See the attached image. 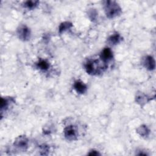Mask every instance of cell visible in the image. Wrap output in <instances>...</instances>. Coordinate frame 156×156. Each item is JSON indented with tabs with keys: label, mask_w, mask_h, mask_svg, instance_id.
Returning a JSON list of instances; mask_svg holds the SVG:
<instances>
[{
	"label": "cell",
	"mask_w": 156,
	"mask_h": 156,
	"mask_svg": "<svg viewBox=\"0 0 156 156\" xmlns=\"http://www.w3.org/2000/svg\"><path fill=\"white\" fill-rule=\"evenodd\" d=\"M18 34L20 38L25 41L30 38V32L27 27L26 26H21L18 30Z\"/></svg>",
	"instance_id": "obj_2"
},
{
	"label": "cell",
	"mask_w": 156,
	"mask_h": 156,
	"mask_svg": "<svg viewBox=\"0 0 156 156\" xmlns=\"http://www.w3.org/2000/svg\"><path fill=\"white\" fill-rule=\"evenodd\" d=\"M38 3V1H27L24 2V5L28 9H34L35 6H37Z\"/></svg>",
	"instance_id": "obj_14"
},
{
	"label": "cell",
	"mask_w": 156,
	"mask_h": 156,
	"mask_svg": "<svg viewBox=\"0 0 156 156\" xmlns=\"http://www.w3.org/2000/svg\"><path fill=\"white\" fill-rule=\"evenodd\" d=\"M88 155H99V153L97 151H91V152L88 154Z\"/></svg>",
	"instance_id": "obj_15"
},
{
	"label": "cell",
	"mask_w": 156,
	"mask_h": 156,
	"mask_svg": "<svg viewBox=\"0 0 156 156\" xmlns=\"http://www.w3.org/2000/svg\"><path fill=\"white\" fill-rule=\"evenodd\" d=\"M144 66L149 70H153L155 68V64L154 58L150 55L145 57L143 60Z\"/></svg>",
	"instance_id": "obj_5"
},
{
	"label": "cell",
	"mask_w": 156,
	"mask_h": 156,
	"mask_svg": "<svg viewBox=\"0 0 156 156\" xmlns=\"http://www.w3.org/2000/svg\"><path fill=\"white\" fill-rule=\"evenodd\" d=\"M137 132L142 136H147L149 135V130L147 129V126L144 125L140 126L136 130Z\"/></svg>",
	"instance_id": "obj_10"
},
{
	"label": "cell",
	"mask_w": 156,
	"mask_h": 156,
	"mask_svg": "<svg viewBox=\"0 0 156 156\" xmlns=\"http://www.w3.org/2000/svg\"><path fill=\"white\" fill-rule=\"evenodd\" d=\"M66 138L69 140H74L76 137V132L73 126H68L64 130Z\"/></svg>",
	"instance_id": "obj_3"
},
{
	"label": "cell",
	"mask_w": 156,
	"mask_h": 156,
	"mask_svg": "<svg viewBox=\"0 0 156 156\" xmlns=\"http://www.w3.org/2000/svg\"><path fill=\"white\" fill-rule=\"evenodd\" d=\"M85 68L87 73L90 74H97L98 70L97 66L95 65V61H89L85 65Z\"/></svg>",
	"instance_id": "obj_4"
},
{
	"label": "cell",
	"mask_w": 156,
	"mask_h": 156,
	"mask_svg": "<svg viewBox=\"0 0 156 156\" xmlns=\"http://www.w3.org/2000/svg\"><path fill=\"white\" fill-rule=\"evenodd\" d=\"M136 101H137L138 103H139L141 105L143 104H145L146 102H147L148 101V99H147V98L146 97V96H145L143 93H141L136 96Z\"/></svg>",
	"instance_id": "obj_12"
},
{
	"label": "cell",
	"mask_w": 156,
	"mask_h": 156,
	"mask_svg": "<svg viewBox=\"0 0 156 156\" xmlns=\"http://www.w3.org/2000/svg\"><path fill=\"white\" fill-rule=\"evenodd\" d=\"M72 26V24L69 22H64L62 23L59 26V32L61 33L63 31H65L66 29H68Z\"/></svg>",
	"instance_id": "obj_13"
},
{
	"label": "cell",
	"mask_w": 156,
	"mask_h": 156,
	"mask_svg": "<svg viewBox=\"0 0 156 156\" xmlns=\"http://www.w3.org/2000/svg\"><path fill=\"white\" fill-rule=\"evenodd\" d=\"M105 3V12L107 17L114 18L120 14L121 8L115 1H107Z\"/></svg>",
	"instance_id": "obj_1"
},
{
	"label": "cell",
	"mask_w": 156,
	"mask_h": 156,
	"mask_svg": "<svg viewBox=\"0 0 156 156\" xmlns=\"http://www.w3.org/2000/svg\"><path fill=\"white\" fill-rule=\"evenodd\" d=\"M100 57L104 62H108L113 57L112 51L110 48H104L102 51Z\"/></svg>",
	"instance_id": "obj_6"
},
{
	"label": "cell",
	"mask_w": 156,
	"mask_h": 156,
	"mask_svg": "<svg viewBox=\"0 0 156 156\" xmlns=\"http://www.w3.org/2000/svg\"><path fill=\"white\" fill-rule=\"evenodd\" d=\"M122 40L121 35L119 34H114L109 37L108 38V42L111 44H116L119 43Z\"/></svg>",
	"instance_id": "obj_8"
},
{
	"label": "cell",
	"mask_w": 156,
	"mask_h": 156,
	"mask_svg": "<svg viewBox=\"0 0 156 156\" xmlns=\"http://www.w3.org/2000/svg\"><path fill=\"white\" fill-rule=\"evenodd\" d=\"M15 145L20 148V149H24L25 148L27 147V140L25 137H19L15 143Z\"/></svg>",
	"instance_id": "obj_9"
},
{
	"label": "cell",
	"mask_w": 156,
	"mask_h": 156,
	"mask_svg": "<svg viewBox=\"0 0 156 156\" xmlns=\"http://www.w3.org/2000/svg\"><path fill=\"white\" fill-rule=\"evenodd\" d=\"M37 67L42 70H47L49 67V65L46 60H40L37 63Z\"/></svg>",
	"instance_id": "obj_11"
},
{
	"label": "cell",
	"mask_w": 156,
	"mask_h": 156,
	"mask_svg": "<svg viewBox=\"0 0 156 156\" xmlns=\"http://www.w3.org/2000/svg\"><path fill=\"white\" fill-rule=\"evenodd\" d=\"M74 89L76 90V91L80 94H83L84 93L86 92L87 87L86 86V85L85 83H83V82H82L80 80H76L74 82Z\"/></svg>",
	"instance_id": "obj_7"
}]
</instances>
